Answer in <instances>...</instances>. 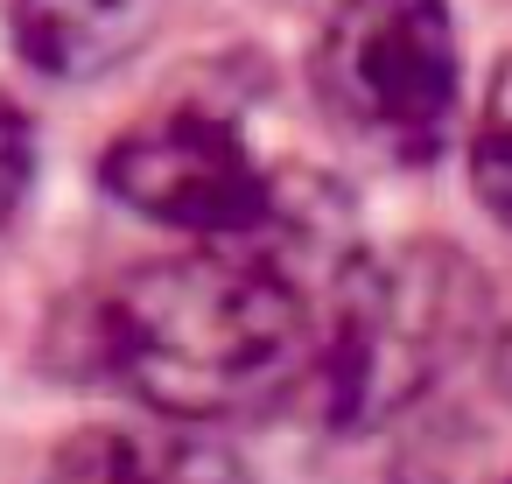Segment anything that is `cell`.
Returning a JSON list of instances; mask_svg holds the SVG:
<instances>
[{"label": "cell", "instance_id": "6", "mask_svg": "<svg viewBox=\"0 0 512 484\" xmlns=\"http://www.w3.org/2000/svg\"><path fill=\"white\" fill-rule=\"evenodd\" d=\"M50 484H239V470L197 435L85 428L78 442H64Z\"/></svg>", "mask_w": 512, "mask_h": 484}, {"label": "cell", "instance_id": "3", "mask_svg": "<svg viewBox=\"0 0 512 484\" xmlns=\"http://www.w3.org/2000/svg\"><path fill=\"white\" fill-rule=\"evenodd\" d=\"M316 92L344 134L428 162L456 120V29L442 0H337L316 43Z\"/></svg>", "mask_w": 512, "mask_h": 484}, {"label": "cell", "instance_id": "7", "mask_svg": "<svg viewBox=\"0 0 512 484\" xmlns=\"http://www.w3.org/2000/svg\"><path fill=\"white\" fill-rule=\"evenodd\" d=\"M470 183L498 225H512V57L491 71L477 127H470Z\"/></svg>", "mask_w": 512, "mask_h": 484}, {"label": "cell", "instance_id": "2", "mask_svg": "<svg viewBox=\"0 0 512 484\" xmlns=\"http://www.w3.org/2000/svg\"><path fill=\"white\" fill-rule=\"evenodd\" d=\"M491 337V295L449 246L358 260L323 323V393L344 428H386L421 407Z\"/></svg>", "mask_w": 512, "mask_h": 484}, {"label": "cell", "instance_id": "9", "mask_svg": "<svg viewBox=\"0 0 512 484\" xmlns=\"http://www.w3.org/2000/svg\"><path fill=\"white\" fill-rule=\"evenodd\" d=\"M505 484H512V477H505Z\"/></svg>", "mask_w": 512, "mask_h": 484}, {"label": "cell", "instance_id": "1", "mask_svg": "<svg viewBox=\"0 0 512 484\" xmlns=\"http://www.w3.org/2000/svg\"><path fill=\"white\" fill-rule=\"evenodd\" d=\"M316 351V295L260 239H204L197 253L148 260L99 302L106 372L190 428L274 407Z\"/></svg>", "mask_w": 512, "mask_h": 484}, {"label": "cell", "instance_id": "4", "mask_svg": "<svg viewBox=\"0 0 512 484\" xmlns=\"http://www.w3.org/2000/svg\"><path fill=\"white\" fill-rule=\"evenodd\" d=\"M106 190L190 239H253L274 183L260 176L253 148L211 113H162L106 148Z\"/></svg>", "mask_w": 512, "mask_h": 484}, {"label": "cell", "instance_id": "8", "mask_svg": "<svg viewBox=\"0 0 512 484\" xmlns=\"http://www.w3.org/2000/svg\"><path fill=\"white\" fill-rule=\"evenodd\" d=\"M22 190H29V120L0 99V225L15 218Z\"/></svg>", "mask_w": 512, "mask_h": 484}, {"label": "cell", "instance_id": "5", "mask_svg": "<svg viewBox=\"0 0 512 484\" xmlns=\"http://www.w3.org/2000/svg\"><path fill=\"white\" fill-rule=\"evenodd\" d=\"M15 50L50 78H99L127 64L155 22L162 0H15Z\"/></svg>", "mask_w": 512, "mask_h": 484}]
</instances>
